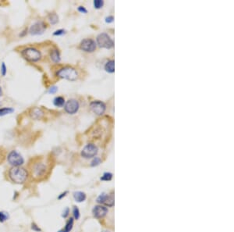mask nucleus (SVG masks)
Segmentation results:
<instances>
[{
	"label": "nucleus",
	"mask_w": 234,
	"mask_h": 232,
	"mask_svg": "<svg viewBox=\"0 0 234 232\" xmlns=\"http://www.w3.org/2000/svg\"><path fill=\"white\" fill-rule=\"evenodd\" d=\"M31 229L33 230H34V231L36 232H41V229L40 228V227L38 226L37 224H36L35 223H31Z\"/></svg>",
	"instance_id": "bb28decb"
},
{
	"label": "nucleus",
	"mask_w": 234,
	"mask_h": 232,
	"mask_svg": "<svg viewBox=\"0 0 234 232\" xmlns=\"http://www.w3.org/2000/svg\"><path fill=\"white\" fill-rule=\"evenodd\" d=\"M53 103H54L56 107H63L64 104H65V99H64V98L61 97V96H58V97L55 98Z\"/></svg>",
	"instance_id": "dca6fc26"
},
{
	"label": "nucleus",
	"mask_w": 234,
	"mask_h": 232,
	"mask_svg": "<svg viewBox=\"0 0 234 232\" xmlns=\"http://www.w3.org/2000/svg\"><path fill=\"white\" fill-rule=\"evenodd\" d=\"M108 213V209L103 205H95L92 209V213L94 216L98 219L104 217Z\"/></svg>",
	"instance_id": "ddd939ff"
},
{
	"label": "nucleus",
	"mask_w": 234,
	"mask_h": 232,
	"mask_svg": "<svg viewBox=\"0 0 234 232\" xmlns=\"http://www.w3.org/2000/svg\"><path fill=\"white\" fill-rule=\"evenodd\" d=\"M104 5V2L102 0H95L94 1V5L96 9H100Z\"/></svg>",
	"instance_id": "b1692460"
},
{
	"label": "nucleus",
	"mask_w": 234,
	"mask_h": 232,
	"mask_svg": "<svg viewBox=\"0 0 234 232\" xmlns=\"http://www.w3.org/2000/svg\"><path fill=\"white\" fill-rule=\"evenodd\" d=\"M57 90H58V88L56 87V86H53V87L50 88L49 90V93H50V94H54V93H56V92H57Z\"/></svg>",
	"instance_id": "c756f323"
},
{
	"label": "nucleus",
	"mask_w": 234,
	"mask_h": 232,
	"mask_svg": "<svg viewBox=\"0 0 234 232\" xmlns=\"http://www.w3.org/2000/svg\"><path fill=\"white\" fill-rule=\"evenodd\" d=\"M101 163V159L99 157H95L94 160H92V163H91V166L92 167H96V166H99Z\"/></svg>",
	"instance_id": "393cba45"
},
{
	"label": "nucleus",
	"mask_w": 234,
	"mask_h": 232,
	"mask_svg": "<svg viewBox=\"0 0 234 232\" xmlns=\"http://www.w3.org/2000/svg\"><path fill=\"white\" fill-rule=\"evenodd\" d=\"M8 218H9V215L7 213L0 211V222L1 223H4L5 221H6L8 220Z\"/></svg>",
	"instance_id": "4be33fe9"
},
{
	"label": "nucleus",
	"mask_w": 234,
	"mask_h": 232,
	"mask_svg": "<svg viewBox=\"0 0 234 232\" xmlns=\"http://www.w3.org/2000/svg\"><path fill=\"white\" fill-rule=\"evenodd\" d=\"M91 110L97 115H102L106 111V105L101 101H94L90 104Z\"/></svg>",
	"instance_id": "9b49d317"
},
{
	"label": "nucleus",
	"mask_w": 234,
	"mask_h": 232,
	"mask_svg": "<svg viewBox=\"0 0 234 232\" xmlns=\"http://www.w3.org/2000/svg\"><path fill=\"white\" fill-rule=\"evenodd\" d=\"M81 49L87 53H92L96 49V43L92 39H85L81 42Z\"/></svg>",
	"instance_id": "6e6552de"
},
{
	"label": "nucleus",
	"mask_w": 234,
	"mask_h": 232,
	"mask_svg": "<svg viewBox=\"0 0 234 232\" xmlns=\"http://www.w3.org/2000/svg\"><path fill=\"white\" fill-rule=\"evenodd\" d=\"M97 202L99 203L104 204V205L112 207L114 205V196L113 195H107L106 193H102L97 198Z\"/></svg>",
	"instance_id": "9d476101"
},
{
	"label": "nucleus",
	"mask_w": 234,
	"mask_h": 232,
	"mask_svg": "<svg viewBox=\"0 0 234 232\" xmlns=\"http://www.w3.org/2000/svg\"><path fill=\"white\" fill-rule=\"evenodd\" d=\"M74 216L76 220H78L80 218V210L77 206H74Z\"/></svg>",
	"instance_id": "a878e982"
},
{
	"label": "nucleus",
	"mask_w": 234,
	"mask_h": 232,
	"mask_svg": "<svg viewBox=\"0 0 234 232\" xmlns=\"http://www.w3.org/2000/svg\"><path fill=\"white\" fill-rule=\"evenodd\" d=\"M69 213H70V209H69V208H66L65 210H64L63 213V214H62V216H63V218H66L69 215Z\"/></svg>",
	"instance_id": "7c9ffc66"
},
{
	"label": "nucleus",
	"mask_w": 234,
	"mask_h": 232,
	"mask_svg": "<svg viewBox=\"0 0 234 232\" xmlns=\"http://www.w3.org/2000/svg\"><path fill=\"white\" fill-rule=\"evenodd\" d=\"M31 116L34 119H41L43 116V112L38 108L33 109L31 113Z\"/></svg>",
	"instance_id": "f3484780"
},
{
	"label": "nucleus",
	"mask_w": 234,
	"mask_h": 232,
	"mask_svg": "<svg viewBox=\"0 0 234 232\" xmlns=\"http://www.w3.org/2000/svg\"><path fill=\"white\" fill-rule=\"evenodd\" d=\"M99 149L94 144H88L85 145V148L81 152V156L85 159H90V158L95 157L98 153Z\"/></svg>",
	"instance_id": "0eeeda50"
},
{
	"label": "nucleus",
	"mask_w": 234,
	"mask_h": 232,
	"mask_svg": "<svg viewBox=\"0 0 234 232\" xmlns=\"http://www.w3.org/2000/svg\"><path fill=\"white\" fill-rule=\"evenodd\" d=\"M1 72H2V76H5L6 74V67H5V63H2V67H1Z\"/></svg>",
	"instance_id": "cd10ccee"
},
{
	"label": "nucleus",
	"mask_w": 234,
	"mask_h": 232,
	"mask_svg": "<svg viewBox=\"0 0 234 232\" xmlns=\"http://www.w3.org/2000/svg\"><path fill=\"white\" fill-rule=\"evenodd\" d=\"M28 171L22 167H13L8 172V177L13 183L22 184L28 178Z\"/></svg>",
	"instance_id": "f03ea898"
},
{
	"label": "nucleus",
	"mask_w": 234,
	"mask_h": 232,
	"mask_svg": "<svg viewBox=\"0 0 234 232\" xmlns=\"http://www.w3.org/2000/svg\"><path fill=\"white\" fill-rule=\"evenodd\" d=\"M115 63L113 60H110L109 61V62L106 63V66H105V70H106L107 72L110 73V74H112V73H114L115 71V67H114V65H115Z\"/></svg>",
	"instance_id": "a211bd4d"
},
{
	"label": "nucleus",
	"mask_w": 234,
	"mask_h": 232,
	"mask_svg": "<svg viewBox=\"0 0 234 232\" xmlns=\"http://www.w3.org/2000/svg\"><path fill=\"white\" fill-rule=\"evenodd\" d=\"M65 33H66L65 30H63V29H60V30L56 31L53 34H54V35H56V36H59V35H62V34H65Z\"/></svg>",
	"instance_id": "c85d7f7f"
},
{
	"label": "nucleus",
	"mask_w": 234,
	"mask_h": 232,
	"mask_svg": "<svg viewBox=\"0 0 234 232\" xmlns=\"http://www.w3.org/2000/svg\"><path fill=\"white\" fill-rule=\"evenodd\" d=\"M67 193H68V191H66L65 192H63V193H62L61 195H59V197H58V199H62V198H63V197H65L66 195H67Z\"/></svg>",
	"instance_id": "72a5a7b5"
},
{
	"label": "nucleus",
	"mask_w": 234,
	"mask_h": 232,
	"mask_svg": "<svg viewBox=\"0 0 234 232\" xmlns=\"http://www.w3.org/2000/svg\"><path fill=\"white\" fill-rule=\"evenodd\" d=\"M97 43L100 47L106 49H111L114 45V42L106 33H102L97 37Z\"/></svg>",
	"instance_id": "423d86ee"
},
{
	"label": "nucleus",
	"mask_w": 234,
	"mask_h": 232,
	"mask_svg": "<svg viewBox=\"0 0 234 232\" xmlns=\"http://www.w3.org/2000/svg\"><path fill=\"white\" fill-rule=\"evenodd\" d=\"M103 232H109V231H103Z\"/></svg>",
	"instance_id": "c9c22d12"
},
{
	"label": "nucleus",
	"mask_w": 234,
	"mask_h": 232,
	"mask_svg": "<svg viewBox=\"0 0 234 232\" xmlns=\"http://www.w3.org/2000/svg\"><path fill=\"white\" fill-rule=\"evenodd\" d=\"M49 167L45 158L38 157L33 160L29 165L28 174L34 181H41L45 179V177L49 174Z\"/></svg>",
	"instance_id": "f257e3e1"
},
{
	"label": "nucleus",
	"mask_w": 234,
	"mask_h": 232,
	"mask_svg": "<svg viewBox=\"0 0 234 232\" xmlns=\"http://www.w3.org/2000/svg\"><path fill=\"white\" fill-rule=\"evenodd\" d=\"M78 10L80 11L81 13H87V9H85V7H83V6H80L79 8H78Z\"/></svg>",
	"instance_id": "473e14b6"
},
{
	"label": "nucleus",
	"mask_w": 234,
	"mask_h": 232,
	"mask_svg": "<svg viewBox=\"0 0 234 232\" xmlns=\"http://www.w3.org/2000/svg\"><path fill=\"white\" fill-rule=\"evenodd\" d=\"M7 161L13 167H21L24 163L23 156L15 150L11 151L8 154Z\"/></svg>",
	"instance_id": "39448f33"
},
{
	"label": "nucleus",
	"mask_w": 234,
	"mask_h": 232,
	"mask_svg": "<svg viewBox=\"0 0 234 232\" xmlns=\"http://www.w3.org/2000/svg\"><path fill=\"white\" fill-rule=\"evenodd\" d=\"M112 178H113V174H112L111 173H105V174H103V176L101 177V180H102V181H107L112 180Z\"/></svg>",
	"instance_id": "5701e85b"
},
{
	"label": "nucleus",
	"mask_w": 234,
	"mask_h": 232,
	"mask_svg": "<svg viewBox=\"0 0 234 232\" xmlns=\"http://www.w3.org/2000/svg\"><path fill=\"white\" fill-rule=\"evenodd\" d=\"M50 56H51L52 60L55 63H59L60 61V55L59 52L57 49H54L51 52V54H50Z\"/></svg>",
	"instance_id": "2eb2a0df"
},
{
	"label": "nucleus",
	"mask_w": 234,
	"mask_h": 232,
	"mask_svg": "<svg viewBox=\"0 0 234 232\" xmlns=\"http://www.w3.org/2000/svg\"><path fill=\"white\" fill-rule=\"evenodd\" d=\"M73 226H74V219L72 217L70 218L68 220V221L67 222V224H66L65 227V230L67 231L70 232L73 228Z\"/></svg>",
	"instance_id": "412c9836"
},
{
	"label": "nucleus",
	"mask_w": 234,
	"mask_h": 232,
	"mask_svg": "<svg viewBox=\"0 0 234 232\" xmlns=\"http://www.w3.org/2000/svg\"><path fill=\"white\" fill-rule=\"evenodd\" d=\"M64 107L67 114H74L79 110V103L76 99H70L66 103Z\"/></svg>",
	"instance_id": "1a4fd4ad"
},
{
	"label": "nucleus",
	"mask_w": 234,
	"mask_h": 232,
	"mask_svg": "<svg viewBox=\"0 0 234 232\" xmlns=\"http://www.w3.org/2000/svg\"><path fill=\"white\" fill-rule=\"evenodd\" d=\"M57 76L60 78H63L69 81H75L78 78V73L74 68L67 67L60 69L57 72Z\"/></svg>",
	"instance_id": "7ed1b4c3"
},
{
	"label": "nucleus",
	"mask_w": 234,
	"mask_h": 232,
	"mask_svg": "<svg viewBox=\"0 0 234 232\" xmlns=\"http://www.w3.org/2000/svg\"><path fill=\"white\" fill-rule=\"evenodd\" d=\"M113 20H114V17L113 16H109L108 17L106 18V21L107 23H112L113 21Z\"/></svg>",
	"instance_id": "2f4dec72"
},
{
	"label": "nucleus",
	"mask_w": 234,
	"mask_h": 232,
	"mask_svg": "<svg viewBox=\"0 0 234 232\" xmlns=\"http://www.w3.org/2000/svg\"><path fill=\"white\" fill-rule=\"evenodd\" d=\"M58 232H68V231H67V230H66L65 229H63V230H59Z\"/></svg>",
	"instance_id": "f704fd0d"
},
{
	"label": "nucleus",
	"mask_w": 234,
	"mask_h": 232,
	"mask_svg": "<svg viewBox=\"0 0 234 232\" xmlns=\"http://www.w3.org/2000/svg\"><path fill=\"white\" fill-rule=\"evenodd\" d=\"M74 198L76 202H82L86 199V195L83 191H76L74 193Z\"/></svg>",
	"instance_id": "4468645a"
},
{
	"label": "nucleus",
	"mask_w": 234,
	"mask_h": 232,
	"mask_svg": "<svg viewBox=\"0 0 234 232\" xmlns=\"http://www.w3.org/2000/svg\"><path fill=\"white\" fill-rule=\"evenodd\" d=\"M21 55L25 60L30 62H36L38 61L41 57V53L36 49L27 48L21 52Z\"/></svg>",
	"instance_id": "20e7f679"
},
{
	"label": "nucleus",
	"mask_w": 234,
	"mask_h": 232,
	"mask_svg": "<svg viewBox=\"0 0 234 232\" xmlns=\"http://www.w3.org/2000/svg\"><path fill=\"white\" fill-rule=\"evenodd\" d=\"M49 20L52 24H56L59 21V17L56 13H50L49 15Z\"/></svg>",
	"instance_id": "6ab92c4d"
},
{
	"label": "nucleus",
	"mask_w": 234,
	"mask_h": 232,
	"mask_svg": "<svg viewBox=\"0 0 234 232\" xmlns=\"http://www.w3.org/2000/svg\"><path fill=\"white\" fill-rule=\"evenodd\" d=\"M46 26L41 21H39L33 24L30 28V34L32 35H38L44 33Z\"/></svg>",
	"instance_id": "f8f14e48"
},
{
	"label": "nucleus",
	"mask_w": 234,
	"mask_h": 232,
	"mask_svg": "<svg viewBox=\"0 0 234 232\" xmlns=\"http://www.w3.org/2000/svg\"><path fill=\"white\" fill-rule=\"evenodd\" d=\"M14 110L12 108H2L0 109V116H5L7 114H12Z\"/></svg>",
	"instance_id": "aec40b11"
}]
</instances>
